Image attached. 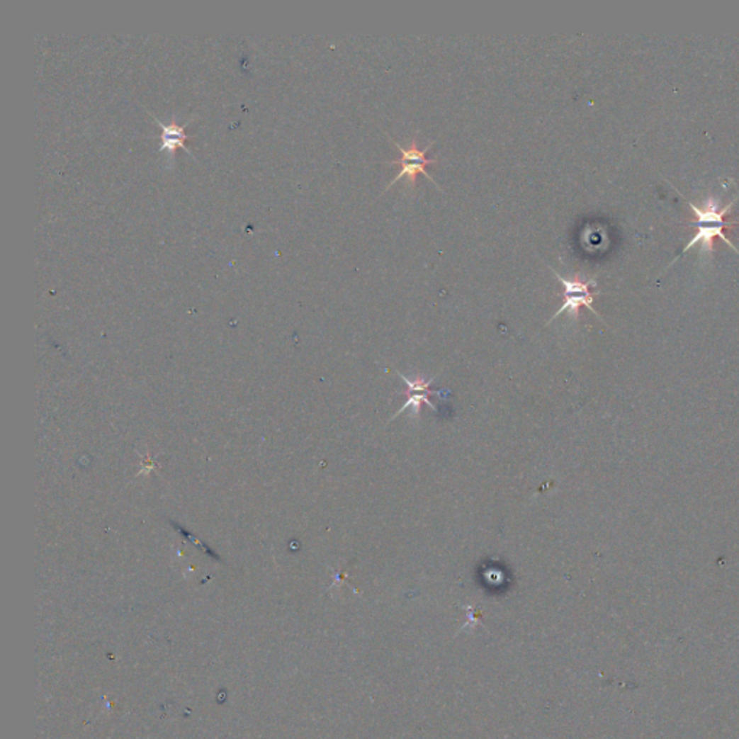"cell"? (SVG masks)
<instances>
[{
	"mask_svg": "<svg viewBox=\"0 0 739 739\" xmlns=\"http://www.w3.org/2000/svg\"><path fill=\"white\" fill-rule=\"evenodd\" d=\"M551 270L555 273V276L559 281V283L563 286V303L558 309V312L549 320L548 324L555 321L560 314L566 312V310H569V314L576 320L579 317L580 308H588L594 315H597L599 320H602L601 315L597 312L595 308H594L595 296L598 295V292L594 290L597 288V285H598L597 279L583 281L579 276L566 279L560 273H558L555 269L551 267Z\"/></svg>",
	"mask_w": 739,
	"mask_h": 739,
	"instance_id": "7a4b0ae2",
	"label": "cell"
},
{
	"mask_svg": "<svg viewBox=\"0 0 739 739\" xmlns=\"http://www.w3.org/2000/svg\"><path fill=\"white\" fill-rule=\"evenodd\" d=\"M392 142L396 145V147L399 149V152H400L402 157H400V159H397V161H390V162H385V164H388V165H400V172H399V174L396 175V178L390 182V185L387 186V189L390 188L392 185H395L399 179L405 178V176L409 178L410 184L414 186V185H416V181H417V175H420V174L429 178V179H431V181H432L438 188H439L438 182H436V181H435L429 174L426 172V167L435 165V164L438 162L436 159H429V158L426 157V153H427V150L431 149L432 143L427 145L424 149H420L419 145H417V140H416V139H413V140L410 142L409 147H403L402 145H399V143L395 142V140H392Z\"/></svg>",
	"mask_w": 739,
	"mask_h": 739,
	"instance_id": "3957f363",
	"label": "cell"
},
{
	"mask_svg": "<svg viewBox=\"0 0 739 739\" xmlns=\"http://www.w3.org/2000/svg\"><path fill=\"white\" fill-rule=\"evenodd\" d=\"M670 186L679 193V196L682 197V200H684L687 203V205L690 207L692 213L696 215V235L692 237V240L686 244V247L682 250L680 254L676 256V259L667 266L670 267L680 256L686 254L687 250H690L692 247L697 246V244H702V252H706V253H711L713 250V239L715 237H721L729 247H732L738 254H739V250L733 246V243H730V240L726 237L725 235V228L729 227L730 224L725 220V215L732 210V207L735 205V203L739 200V196H736L726 207H723L722 210H719L718 207V203L712 198H709L705 204V207H697L694 205L692 201H689L686 197L682 196V192L677 191L675 188V185L670 184Z\"/></svg>",
	"mask_w": 739,
	"mask_h": 739,
	"instance_id": "6da1fadb",
	"label": "cell"
},
{
	"mask_svg": "<svg viewBox=\"0 0 739 739\" xmlns=\"http://www.w3.org/2000/svg\"><path fill=\"white\" fill-rule=\"evenodd\" d=\"M153 118L157 119V115H153ZM157 122L159 123L161 130L164 132L161 149H168V152H174L179 146V147H185V150L189 152L186 145H185L186 135H185L184 126H178L175 122H172L171 125H165V123H162L158 119H157Z\"/></svg>",
	"mask_w": 739,
	"mask_h": 739,
	"instance_id": "277c9868",
	"label": "cell"
},
{
	"mask_svg": "<svg viewBox=\"0 0 739 739\" xmlns=\"http://www.w3.org/2000/svg\"><path fill=\"white\" fill-rule=\"evenodd\" d=\"M406 396V403L400 407V410L396 412V414L392 417V420H395L399 414H402L405 410H407L409 407L413 409V414L417 416L420 413V409H422V405H427L432 410H436V406L429 400V396L427 393H420V392H413V393H407L405 392L403 393Z\"/></svg>",
	"mask_w": 739,
	"mask_h": 739,
	"instance_id": "5b68a950",
	"label": "cell"
},
{
	"mask_svg": "<svg viewBox=\"0 0 739 739\" xmlns=\"http://www.w3.org/2000/svg\"><path fill=\"white\" fill-rule=\"evenodd\" d=\"M395 373H396V374H397V376H399V377L406 383V385H407L406 392H407V393L420 392V393H427V395H431V396H442V395L445 393L444 390H442V392H434V390H431L429 387H431V384L434 383V378H431V380H424L423 377L419 376V377L410 380V378H407L406 376L400 374L399 371H395Z\"/></svg>",
	"mask_w": 739,
	"mask_h": 739,
	"instance_id": "8992f818",
	"label": "cell"
}]
</instances>
